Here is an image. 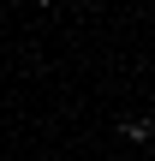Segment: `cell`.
<instances>
[{
	"label": "cell",
	"mask_w": 155,
	"mask_h": 161,
	"mask_svg": "<svg viewBox=\"0 0 155 161\" xmlns=\"http://www.w3.org/2000/svg\"><path fill=\"white\" fill-rule=\"evenodd\" d=\"M119 137H131V143H149V137H155V119H119Z\"/></svg>",
	"instance_id": "6da1fadb"
},
{
	"label": "cell",
	"mask_w": 155,
	"mask_h": 161,
	"mask_svg": "<svg viewBox=\"0 0 155 161\" xmlns=\"http://www.w3.org/2000/svg\"><path fill=\"white\" fill-rule=\"evenodd\" d=\"M0 24H6V12H0Z\"/></svg>",
	"instance_id": "7a4b0ae2"
}]
</instances>
